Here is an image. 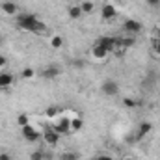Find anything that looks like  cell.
Listing matches in <instances>:
<instances>
[{
	"label": "cell",
	"mask_w": 160,
	"mask_h": 160,
	"mask_svg": "<svg viewBox=\"0 0 160 160\" xmlns=\"http://www.w3.org/2000/svg\"><path fill=\"white\" fill-rule=\"evenodd\" d=\"M151 130H153V125H151L149 121H142V123H140V127H138V130H136V140L145 138Z\"/></svg>",
	"instance_id": "13"
},
{
	"label": "cell",
	"mask_w": 160,
	"mask_h": 160,
	"mask_svg": "<svg viewBox=\"0 0 160 160\" xmlns=\"http://www.w3.org/2000/svg\"><path fill=\"white\" fill-rule=\"evenodd\" d=\"M108 56H110V54H108L101 45H97V43H95V45L91 47V58H93L95 62H104Z\"/></svg>",
	"instance_id": "11"
},
{
	"label": "cell",
	"mask_w": 160,
	"mask_h": 160,
	"mask_svg": "<svg viewBox=\"0 0 160 160\" xmlns=\"http://www.w3.org/2000/svg\"><path fill=\"white\" fill-rule=\"evenodd\" d=\"M60 75H62V69H60L56 63H52V65H47V67H45V71L41 73V77H43L45 80H56Z\"/></svg>",
	"instance_id": "10"
},
{
	"label": "cell",
	"mask_w": 160,
	"mask_h": 160,
	"mask_svg": "<svg viewBox=\"0 0 160 160\" xmlns=\"http://www.w3.org/2000/svg\"><path fill=\"white\" fill-rule=\"evenodd\" d=\"M157 38H158V39H160V24H158V26H157Z\"/></svg>",
	"instance_id": "30"
},
{
	"label": "cell",
	"mask_w": 160,
	"mask_h": 160,
	"mask_svg": "<svg viewBox=\"0 0 160 160\" xmlns=\"http://www.w3.org/2000/svg\"><path fill=\"white\" fill-rule=\"evenodd\" d=\"M91 160H99V157H95V158H91Z\"/></svg>",
	"instance_id": "33"
},
{
	"label": "cell",
	"mask_w": 160,
	"mask_h": 160,
	"mask_svg": "<svg viewBox=\"0 0 160 160\" xmlns=\"http://www.w3.org/2000/svg\"><path fill=\"white\" fill-rule=\"evenodd\" d=\"M123 30H125V34H128V36H136V34H140V32L143 30V24H142L140 21H136V19H127V21L123 22Z\"/></svg>",
	"instance_id": "5"
},
{
	"label": "cell",
	"mask_w": 160,
	"mask_h": 160,
	"mask_svg": "<svg viewBox=\"0 0 160 160\" xmlns=\"http://www.w3.org/2000/svg\"><path fill=\"white\" fill-rule=\"evenodd\" d=\"M17 123H19V127H24V125H28V123H30V118H28L26 114H21V116L17 118Z\"/></svg>",
	"instance_id": "24"
},
{
	"label": "cell",
	"mask_w": 160,
	"mask_h": 160,
	"mask_svg": "<svg viewBox=\"0 0 160 160\" xmlns=\"http://www.w3.org/2000/svg\"><path fill=\"white\" fill-rule=\"evenodd\" d=\"M13 82H15V77H13L11 73H8V71H0V89H8V88H11Z\"/></svg>",
	"instance_id": "12"
},
{
	"label": "cell",
	"mask_w": 160,
	"mask_h": 160,
	"mask_svg": "<svg viewBox=\"0 0 160 160\" xmlns=\"http://www.w3.org/2000/svg\"><path fill=\"white\" fill-rule=\"evenodd\" d=\"M123 104H125L127 108H134L138 102H136V101H132V99H128V97H125V99H123Z\"/></svg>",
	"instance_id": "25"
},
{
	"label": "cell",
	"mask_w": 160,
	"mask_h": 160,
	"mask_svg": "<svg viewBox=\"0 0 160 160\" xmlns=\"http://www.w3.org/2000/svg\"><path fill=\"white\" fill-rule=\"evenodd\" d=\"M80 8H82V13H84V15H91V13L95 11V2H93V0H84V2L80 4Z\"/></svg>",
	"instance_id": "19"
},
{
	"label": "cell",
	"mask_w": 160,
	"mask_h": 160,
	"mask_svg": "<svg viewBox=\"0 0 160 160\" xmlns=\"http://www.w3.org/2000/svg\"><path fill=\"white\" fill-rule=\"evenodd\" d=\"M116 15H118V9H116L114 4L106 2V4L101 6V19L102 21H112V19H116Z\"/></svg>",
	"instance_id": "8"
},
{
	"label": "cell",
	"mask_w": 160,
	"mask_h": 160,
	"mask_svg": "<svg viewBox=\"0 0 160 160\" xmlns=\"http://www.w3.org/2000/svg\"><path fill=\"white\" fill-rule=\"evenodd\" d=\"M0 11H2L4 15H8V17H15V15H19V8H17V4L11 2V0L2 2V4H0Z\"/></svg>",
	"instance_id": "9"
},
{
	"label": "cell",
	"mask_w": 160,
	"mask_h": 160,
	"mask_svg": "<svg viewBox=\"0 0 160 160\" xmlns=\"http://www.w3.org/2000/svg\"><path fill=\"white\" fill-rule=\"evenodd\" d=\"M99 160H114L112 155H99Z\"/></svg>",
	"instance_id": "28"
},
{
	"label": "cell",
	"mask_w": 160,
	"mask_h": 160,
	"mask_svg": "<svg viewBox=\"0 0 160 160\" xmlns=\"http://www.w3.org/2000/svg\"><path fill=\"white\" fill-rule=\"evenodd\" d=\"M134 45V36H125V38H118V50H128Z\"/></svg>",
	"instance_id": "15"
},
{
	"label": "cell",
	"mask_w": 160,
	"mask_h": 160,
	"mask_svg": "<svg viewBox=\"0 0 160 160\" xmlns=\"http://www.w3.org/2000/svg\"><path fill=\"white\" fill-rule=\"evenodd\" d=\"M30 160H45V153H43L41 149H38V151H32Z\"/></svg>",
	"instance_id": "23"
},
{
	"label": "cell",
	"mask_w": 160,
	"mask_h": 160,
	"mask_svg": "<svg viewBox=\"0 0 160 160\" xmlns=\"http://www.w3.org/2000/svg\"><path fill=\"white\" fill-rule=\"evenodd\" d=\"M151 52H153V56L160 58V39L158 38H153L151 39Z\"/></svg>",
	"instance_id": "20"
},
{
	"label": "cell",
	"mask_w": 160,
	"mask_h": 160,
	"mask_svg": "<svg viewBox=\"0 0 160 160\" xmlns=\"http://www.w3.org/2000/svg\"><path fill=\"white\" fill-rule=\"evenodd\" d=\"M63 38L60 36V34H54V36H50V39H48V45H50V48L52 50H60L62 47H63Z\"/></svg>",
	"instance_id": "17"
},
{
	"label": "cell",
	"mask_w": 160,
	"mask_h": 160,
	"mask_svg": "<svg viewBox=\"0 0 160 160\" xmlns=\"http://www.w3.org/2000/svg\"><path fill=\"white\" fill-rule=\"evenodd\" d=\"M21 134H22V138L26 142H38V140H41V136H43V128H41L39 125L28 123V125L21 127Z\"/></svg>",
	"instance_id": "2"
},
{
	"label": "cell",
	"mask_w": 160,
	"mask_h": 160,
	"mask_svg": "<svg viewBox=\"0 0 160 160\" xmlns=\"http://www.w3.org/2000/svg\"><path fill=\"white\" fill-rule=\"evenodd\" d=\"M97 45H101L108 54L116 52L118 50V38H112V36H102L101 39L97 41Z\"/></svg>",
	"instance_id": "7"
},
{
	"label": "cell",
	"mask_w": 160,
	"mask_h": 160,
	"mask_svg": "<svg viewBox=\"0 0 160 160\" xmlns=\"http://www.w3.org/2000/svg\"><path fill=\"white\" fill-rule=\"evenodd\" d=\"M0 160H13L9 153H0Z\"/></svg>",
	"instance_id": "27"
},
{
	"label": "cell",
	"mask_w": 160,
	"mask_h": 160,
	"mask_svg": "<svg viewBox=\"0 0 160 160\" xmlns=\"http://www.w3.org/2000/svg\"><path fill=\"white\" fill-rule=\"evenodd\" d=\"M82 2H84V0H75V4H82Z\"/></svg>",
	"instance_id": "32"
},
{
	"label": "cell",
	"mask_w": 160,
	"mask_h": 160,
	"mask_svg": "<svg viewBox=\"0 0 160 160\" xmlns=\"http://www.w3.org/2000/svg\"><path fill=\"white\" fill-rule=\"evenodd\" d=\"M0 43H2V39H0Z\"/></svg>",
	"instance_id": "34"
},
{
	"label": "cell",
	"mask_w": 160,
	"mask_h": 160,
	"mask_svg": "<svg viewBox=\"0 0 160 160\" xmlns=\"http://www.w3.org/2000/svg\"><path fill=\"white\" fill-rule=\"evenodd\" d=\"M60 114H62L60 108H56V106H48V108L45 110V119L52 123V121H56L58 118H60Z\"/></svg>",
	"instance_id": "16"
},
{
	"label": "cell",
	"mask_w": 160,
	"mask_h": 160,
	"mask_svg": "<svg viewBox=\"0 0 160 160\" xmlns=\"http://www.w3.org/2000/svg\"><path fill=\"white\" fill-rule=\"evenodd\" d=\"M121 160H134V158H130V157H123Z\"/></svg>",
	"instance_id": "31"
},
{
	"label": "cell",
	"mask_w": 160,
	"mask_h": 160,
	"mask_svg": "<svg viewBox=\"0 0 160 160\" xmlns=\"http://www.w3.org/2000/svg\"><path fill=\"white\" fill-rule=\"evenodd\" d=\"M60 160H78V153H75V151H65V153H62Z\"/></svg>",
	"instance_id": "22"
},
{
	"label": "cell",
	"mask_w": 160,
	"mask_h": 160,
	"mask_svg": "<svg viewBox=\"0 0 160 160\" xmlns=\"http://www.w3.org/2000/svg\"><path fill=\"white\" fill-rule=\"evenodd\" d=\"M147 4H151V6H158L160 0H147Z\"/></svg>",
	"instance_id": "29"
},
{
	"label": "cell",
	"mask_w": 160,
	"mask_h": 160,
	"mask_svg": "<svg viewBox=\"0 0 160 160\" xmlns=\"http://www.w3.org/2000/svg\"><path fill=\"white\" fill-rule=\"evenodd\" d=\"M36 77V71L32 69V67H26V69H22V73H21V78L22 80H30Z\"/></svg>",
	"instance_id": "21"
},
{
	"label": "cell",
	"mask_w": 160,
	"mask_h": 160,
	"mask_svg": "<svg viewBox=\"0 0 160 160\" xmlns=\"http://www.w3.org/2000/svg\"><path fill=\"white\" fill-rule=\"evenodd\" d=\"M101 91L106 97H116V95H119V84L114 78H106L101 86Z\"/></svg>",
	"instance_id": "4"
},
{
	"label": "cell",
	"mask_w": 160,
	"mask_h": 160,
	"mask_svg": "<svg viewBox=\"0 0 160 160\" xmlns=\"http://www.w3.org/2000/svg\"><path fill=\"white\" fill-rule=\"evenodd\" d=\"M82 127H84V119H82V116H75V118H71V132H78L82 130Z\"/></svg>",
	"instance_id": "18"
},
{
	"label": "cell",
	"mask_w": 160,
	"mask_h": 160,
	"mask_svg": "<svg viewBox=\"0 0 160 160\" xmlns=\"http://www.w3.org/2000/svg\"><path fill=\"white\" fill-rule=\"evenodd\" d=\"M50 127H52V128H54L60 136H62V134H69V132H71V119H69V118L62 112L58 119L50 123Z\"/></svg>",
	"instance_id": "3"
},
{
	"label": "cell",
	"mask_w": 160,
	"mask_h": 160,
	"mask_svg": "<svg viewBox=\"0 0 160 160\" xmlns=\"http://www.w3.org/2000/svg\"><path fill=\"white\" fill-rule=\"evenodd\" d=\"M6 67H8V58L4 54H0V71H4Z\"/></svg>",
	"instance_id": "26"
},
{
	"label": "cell",
	"mask_w": 160,
	"mask_h": 160,
	"mask_svg": "<svg viewBox=\"0 0 160 160\" xmlns=\"http://www.w3.org/2000/svg\"><path fill=\"white\" fill-rule=\"evenodd\" d=\"M67 15H69V19L71 21H80L82 19V8H80V4H73V6H69V9H67Z\"/></svg>",
	"instance_id": "14"
},
{
	"label": "cell",
	"mask_w": 160,
	"mask_h": 160,
	"mask_svg": "<svg viewBox=\"0 0 160 160\" xmlns=\"http://www.w3.org/2000/svg\"><path fill=\"white\" fill-rule=\"evenodd\" d=\"M17 28L26 30L30 34H36V36L47 34V24L43 21H39L36 15H32V13H21V15H17Z\"/></svg>",
	"instance_id": "1"
},
{
	"label": "cell",
	"mask_w": 160,
	"mask_h": 160,
	"mask_svg": "<svg viewBox=\"0 0 160 160\" xmlns=\"http://www.w3.org/2000/svg\"><path fill=\"white\" fill-rule=\"evenodd\" d=\"M43 140H45V143L47 145H50V147H54V145H58V142H60V134L52 128V127H45L43 128V136H41Z\"/></svg>",
	"instance_id": "6"
}]
</instances>
